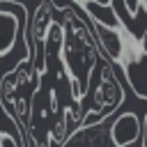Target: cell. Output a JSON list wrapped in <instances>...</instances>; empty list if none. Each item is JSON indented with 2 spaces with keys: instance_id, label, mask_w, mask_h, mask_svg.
<instances>
[{
  "instance_id": "6da1fadb",
  "label": "cell",
  "mask_w": 147,
  "mask_h": 147,
  "mask_svg": "<svg viewBox=\"0 0 147 147\" xmlns=\"http://www.w3.org/2000/svg\"><path fill=\"white\" fill-rule=\"evenodd\" d=\"M122 101H124V90L113 71V62L106 60L101 67V80L92 94V106L83 113L80 126H90V124H99V122L108 119L122 106Z\"/></svg>"
},
{
  "instance_id": "7a4b0ae2",
  "label": "cell",
  "mask_w": 147,
  "mask_h": 147,
  "mask_svg": "<svg viewBox=\"0 0 147 147\" xmlns=\"http://www.w3.org/2000/svg\"><path fill=\"white\" fill-rule=\"evenodd\" d=\"M25 30H28V21H25V11L18 2H2L0 9V55L7 53L18 37L25 39Z\"/></svg>"
},
{
  "instance_id": "3957f363",
  "label": "cell",
  "mask_w": 147,
  "mask_h": 147,
  "mask_svg": "<svg viewBox=\"0 0 147 147\" xmlns=\"http://www.w3.org/2000/svg\"><path fill=\"white\" fill-rule=\"evenodd\" d=\"M108 140L110 147H131L136 140H140V117L133 110L117 115L108 124Z\"/></svg>"
},
{
  "instance_id": "277c9868",
  "label": "cell",
  "mask_w": 147,
  "mask_h": 147,
  "mask_svg": "<svg viewBox=\"0 0 147 147\" xmlns=\"http://www.w3.org/2000/svg\"><path fill=\"white\" fill-rule=\"evenodd\" d=\"M122 69H124V76H126L133 94L138 99L147 101V55L140 51V46L124 60Z\"/></svg>"
},
{
  "instance_id": "5b68a950",
  "label": "cell",
  "mask_w": 147,
  "mask_h": 147,
  "mask_svg": "<svg viewBox=\"0 0 147 147\" xmlns=\"http://www.w3.org/2000/svg\"><path fill=\"white\" fill-rule=\"evenodd\" d=\"M106 119L99 124H90V126H78L76 131L69 133V138L60 145V147H106Z\"/></svg>"
},
{
  "instance_id": "8992f818",
  "label": "cell",
  "mask_w": 147,
  "mask_h": 147,
  "mask_svg": "<svg viewBox=\"0 0 147 147\" xmlns=\"http://www.w3.org/2000/svg\"><path fill=\"white\" fill-rule=\"evenodd\" d=\"M0 147H21V142H18V138H11L7 131L0 129Z\"/></svg>"
},
{
  "instance_id": "52a82bcc",
  "label": "cell",
  "mask_w": 147,
  "mask_h": 147,
  "mask_svg": "<svg viewBox=\"0 0 147 147\" xmlns=\"http://www.w3.org/2000/svg\"><path fill=\"white\" fill-rule=\"evenodd\" d=\"M140 147H147V113L140 119Z\"/></svg>"
},
{
  "instance_id": "ba28073f",
  "label": "cell",
  "mask_w": 147,
  "mask_h": 147,
  "mask_svg": "<svg viewBox=\"0 0 147 147\" xmlns=\"http://www.w3.org/2000/svg\"><path fill=\"white\" fill-rule=\"evenodd\" d=\"M140 2H142V0H124V5H126V14H129L131 18L138 14V7H140Z\"/></svg>"
},
{
  "instance_id": "9c48e42d",
  "label": "cell",
  "mask_w": 147,
  "mask_h": 147,
  "mask_svg": "<svg viewBox=\"0 0 147 147\" xmlns=\"http://www.w3.org/2000/svg\"><path fill=\"white\" fill-rule=\"evenodd\" d=\"M138 46H140V51L147 55V28L142 30V34H140V39H138Z\"/></svg>"
},
{
  "instance_id": "30bf717a",
  "label": "cell",
  "mask_w": 147,
  "mask_h": 147,
  "mask_svg": "<svg viewBox=\"0 0 147 147\" xmlns=\"http://www.w3.org/2000/svg\"><path fill=\"white\" fill-rule=\"evenodd\" d=\"M96 2H101V5H110L113 0H96Z\"/></svg>"
}]
</instances>
